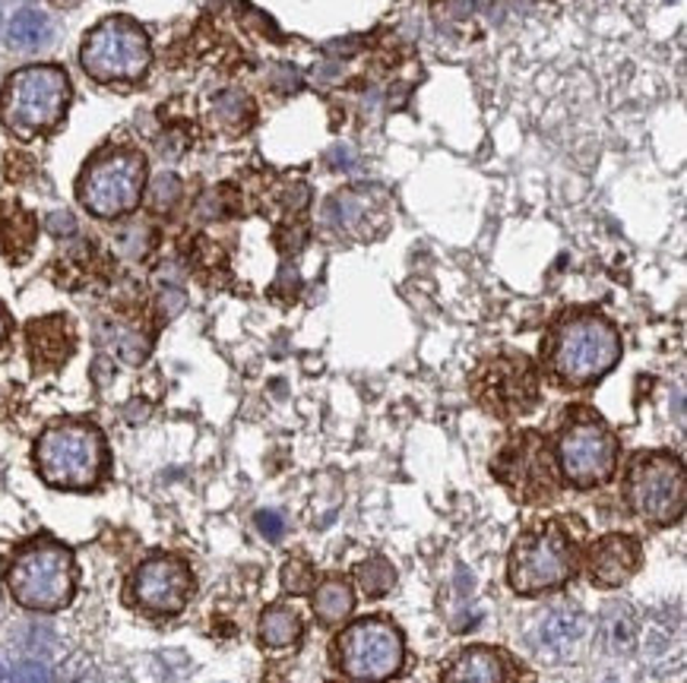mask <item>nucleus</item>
Instances as JSON below:
<instances>
[{
	"instance_id": "obj_32",
	"label": "nucleus",
	"mask_w": 687,
	"mask_h": 683,
	"mask_svg": "<svg viewBox=\"0 0 687 683\" xmlns=\"http://www.w3.org/2000/svg\"><path fill=\"white\" fill-rule=\"evenodd\" d=\"M609 683H617V681H609Z\"/></svg>"
},
{
	"instance_id": "obj_27",
	"label": "nucleus",
	"mask_w": 687,
	"mask_h": 683,
	"mask_svg": "<svg viewBox=\"0 0 687 683\" xmlns=\"http://www.w3.org/2000/svg\"><path fill=\"white\" fill-rule=\"evenodd\" d=\"M10 683H54V678H51V671H48L41 661H36V658H26V661H20V665L13 668Z\"/></svg>"
},
{
	"instance_id": "obj_1",
	"label": "nucleus",
	"mask_w": 687,
	"mask_h": 683,
	"mask_svg": "<svg viewBox=\"0 0 687 683\" xmlns=\"http://www.w3.org/2000/svg\"><path fill=\"white\" fill-rule=\"evenodd\" d=\"M621 361V336L602 314H567L545 339L548 374L571 390L592 387Z\"/></svg>"
},
{
	"instance_id": "obj_21",
	"label": "nucleus",
	"mask_w": 687,
	"mask_h": 683,
	"mask_svg": "<svg viewBox=\"0 0 687 683\" xmlns=\"http://www.w3.org/2000/svg\"><path fill=\"white\" fill-rule=\"evenodd\" d=\"M355 611V592L346 579H326L314 595V614L326 627H339L349 614Z\"/></svg>"
},
{
	"instance_id": "obj_11",
	"label": "nucleus",
	"mask_w": 687,
	"mask_h": 683,
	"mask_svg": "<svg viewBox=\"0 0 687 683\" xmlns=\"http://www.w3.org/2000/svg\"><path fill=\"white\" fill-rule=\"evenodd\" d=\"M624 494L630 509L652 526H672L685 516V466L672 453H644L627 468Z\"/></svg>"
},
{
	"instance_id": "obj_22",
	"label": "nucleus",
	"mask_w": 687,
	"mask_h": 683,
	"mask_svg": "<svg viewBox=\"0 0 687 683\" xmlns=\"http://www.w3.org/2000/svg\"><path fill=\"white\" fill-rule=\"evenodd\" d=\"M10 45L13 48H23V51H33V48H41L48 38H51V20L41 13V10H20L13 20H10Z\"/></svg>"
},
{
	"instance_id": "obj_30",
	"label": "nucleus",
	"mask_w": 687,
	"mask_h": 683,
	"mask_svg": "<svg viewBox=\"0 0 687 683\" xmlns=\"http://www.w3.org/2000/svg\"><path fill=\"white\" fill-rule=\"evenodd\" d=\"M10 314H7V307H3V304H0V345H3V342H7V339H10Z\"/></svg>"
},
{
	"instance_id": "obj_5",
	"label": "nucleus",
	"mask_w": 687,
	"mask_h": 683,
	"mask_svg": "<svg viewBox=\"0 0 687 683\" xmlns=\"http://www.w3.org/2000/svg\"><path fill=\"white\" fill-rule=\"evenodd\" d=\"M579 567V541L567 519H548L513 544L507 560V579L516 595H542L567 585Z\"/></svg>"
},
{
	"instance_id": "obj_24",
	"label": "nucleus",
	"mask_w": 687,
	"mask_h": 683,
	"mask_svg": "<svg viewBox=\"0 0 687 683\" xmlns=\"http://www.w3.org/2000/svg\"><path fill=\"white\" fill-rule=\"evenodd\" d=\"M605 640H609V646L615 652H634V646L640 643V627H637V617L630 614V608H624V605L609 608Z\"/></svg>"
},
{
	"instance_id": "obj_31",
	"label": "nucleus",
	"mask_w": 687,
	"mask_h": 683,
	"mask_svg": "<svg viewBox=\"0 0 687 683\" xmlns=\"http://www.w3.org/2000/svg\"><path fill=\"white\" fill-rule=\"evenodd\" d=\"M263 683H283V681H263Z\"/></svg>"
},
{
	"instance_id": "obj_3",
	"label": "nucleus",
	"mask_w": 687,
	"mask_h": 683,
	"mask_svg": "<svg viewBox=\"0 0 687 683\" xmlns=\"http://www.w3.org/2000/svg\"><path fill=\"white\" fill-rule=\"evenodd\" d=\"M7 589L26 611H64L76 595V557L64 541L38 535L13 551Z\"/></svg>"
},
{
	"instance_id": "obj_8",
	"label": "nucleus",
	"mask_w": 687,
	"mask_h": 683,
	"mask_svg": "<svg viewBox=\"0 0 687 683\" xmlns=\"http://www.w3.org/2000/svg\"><path fill=\"white\" fill-rule=\"evenodd\" d=\"M621 443L615 431L592 412L577 408L558 433V471L579 491L605 484L617 468Z\"/></svg>"
},
{
	"instance_id": "obj_16",
	"label": "nucleus",
	"mask_w": 687,
	"mask_h": 683,
	"mask_svg": "<svg viewBox=\"0 0 687 683\" xmlns=\"http://www.w3.org/2000/svg\"><path fill=\"white\" fill-rule=\"evenodd\" d=\"M26 352H29L36 374L61 370L76 352V329H73L71 317L51 314V317L33 320L26 326Z\"/></svg>"
},
{
	"instance_id": "obj_19",
	"label": "nucleus",
	"mask_w": 687,
	"mask_h": 683,
	"mask_svg": "<svg viewBox=\"0 0 687 683\" xmlns=\"http://www.w3.org/2000/svg\"><path fill=\"white\" fill-rule=\"evenodd\" d=\"M36 216L16 200H0V256L10 263H23L36 248Z\"/></svg>"
},
{
	"instance_id": "obj_2",
	"label": "nucleus",
	"mask_w": 687,
	"mask_h": 683,
	"mask_svg": "<svg viewBox=\"0 0 687 683\" xmlns=\"http://www.w3.org/2000/svg\"><path fill=\"white\" fill-rule=\"evenodd\" d=\"M71 76L54 64L10 73L0 89V124L23 143L51 134L71 109Z\"/></svg>"
},
{
	"instance_id": "obj_29",
	"label": "nucleus",
	"mask_w": 687,
	"mask_h": 683,
	"mask_svg": "<svg viewBox=\"0 0 687 683\" xmlns=\"http://www.w3.org/2000/svg\"><path fill=\"white\" fill-rule=\"evenodd\" d=\"M257 529H260V535L270 541H279L283 539V532H286V519H283V513H276V509H263V513H257Z\"/></svg>"
},
{
	"instance_id": "obj_7",
	"label": "nucleus",
	"mask_w": 687,
	"mask_h": 683,
	"mask_svg": "<svg viewBox=\"0 0 687 683\" xmlns=\"http://www.w3.org/2000/svg\"><path fill=\"white\" fill-rule=\"evenodd\" d=\"M79 64L96 83H105V86L140 83L152 64V45L137 20L105 16L83 38Z\"/></svg>"
},
{
	"instance_id": "obj_23",
	"label": "nucleus",
	"mask_w": 687,
	"mask_h": 683,
	"mask_svg": "<svg viewBox=\"0 0 687 683\" xmlns=\"http://www.w3.org/2000/svg\"><path fill=\"white\" fill-rule=\"evenodd\" d=\"M355 579L362 585L364 598H384L394 585H397V570L387 557H371V560H362L355 567Z\"/></svg>"
},
{
	"instance_id": "obj_13",
	"label": "nucleus",
	"mask_w": 687,
	"mask_h": 683,
	"mask_svg": "<svg viewBox=\"0 0 687 683\" xmlns=\"http://www.w3.org/2000/svg\"><path fill=\"white\" fill-rule=\"evenodd\" d=\"M193 595V573L182 557L155 554L130 576V602L149 617H175Z\"/></svg>"
},
{
	"instance_id": "obj_4",
	"label": "nucleus",
	"mask_w": 687,
	"mask_h": 683,
	"mask_svg": "<svg viewBox=\"0 0 687 683\" xmlns=\"http://www.w3.org/2000/svg\"><path fill=\"white\" fill-rule=\"evenodd\" d=\"M36 468L51 488L89 491L109 471L105 433L89 421H58L38 437Z\"/></svg>"
},
{
	"instance_id": "obj_18",
	"label": "nucleus",
	"mask_w": 687,
	"mask_h": 683,
	"mask_svg": "<svg viewBox=\"0 0 687 683\" xmlns=\"http://www.w3.org/2000/svg\"><path fill=\"white\" fill-rule=\"evenodd\" d=\"M440 683H510V665L498 648H463L444 671Z\"/></svg>"
},
{
	"instance_id": "obj_9",
	"label": "nucleus",
	"mask_w": 687,
	"mask_h": 683,
	"mask_svg": "<svg viewBox=\"0 0 687 683\" xmlns=\"http://www.w3.org/2000/svg\"><path fill=\"white\" fill-rule=\"evenodd\" d=\"M491 471L516 504H551L561 491V471L554 463V453L539 431L513 433L495 456Z\"/></svg>"
},
{
	"instance_id": "obj_12",
	"label": "nucleus",
	"mask_w": 687,
	"mask_h": 683,
	"mask_svg": "<svg viewBox=\"0 0 687 683\" xmlns=\"http://www.w3.org/2000/svg\"><path fill=\"white\" fill-rule=\"evenodd\" d=\"M405 661L402 633L387 617H364L346 627L336 640V665L359 683H384L397 678Z\"/></svg>"
},
{
	"instance_id": "obj_10",
	"label": "nucleus",
	"mask_w": 687,
	"mask_h": 683,
	"mask_svg": "<svg viewBox=\"0 0 687 683\" xmlns=\"http://www.w3.org/2000/svg\"><path fill=\"white\" fill-rule=\"evenodd\" d=\"M472 399L495 418H526L539 408L542 399V383H539V370L526 355H495L485 358L470 380Z\"/></svg>"
},
{
	"instance_id": "obj_20",
	"label": "nucleus",
	"mask_w": 687,
	"mask_h": 683,
	"mask_svg": "<svg viewBox=\"0 0 687 683\" xmlns=\"http://www.w3.org/2000/svg\"><path fill=\"white\" fill-rule=\"evenodd\" d=\"M304 633V623H301V614L289 608V605H273L266 611L260 614V623H257V636L266 648H291L298 646Z\"/></svg>"
},
{
	"instance_id": "obj_14",
	"label": "nucleus",
	"mask_w": 687,
	"mask_h": 683,
	"mask_svg": "<svg viewBox=\"0 0 687 683\" xmlns=\"http://www.w3.org/2000/svg\"><path fill=\"white\" fill-rule=\"evenodd\" d=\"M326 218L336 231L367 241V238H377L387 228L390 210H387V197L380 190L352 187V190H342L329 200Z\"/></svg>"
},
{
	"instance_id": "obj_6",
	"label": "nucleus",
	"mask_w": 687,
	"mask_h": 683,
	"mask_svg": "<svg viewBox=\"0 0 687 683\" xmlns=\"http://www.w3.org/2000/svg\"><path fill=\"white\" fill-rule=\"evenodd\" d=\"M146 193V155L130 146L96 152L76 180L83 210L96 218L130 216Z\"/></svg>"
},
{
	"instance_id": "obj_26",
	"label": "nucleus",
	"mask_w": 687,
	"mask_h": 683,
	"mask_svg": "<svg viewBox=\"0 0 687 683\" xmlns=\"http://www.w3.org/2000/svg\"><path fill=\"white\" fill-rule=\"evenodd\" d=\"M314 582H317L314 567H311L308 560H301V557H295V560H289V564L283 567V589L291 592V595H304V592H311V589H314Z\"/></svg>"
},
{
	"instance_id": "obj_25",
	"label": "nucleus",
	"mask_w": 687,
	"mask_h": 683,
	"mask_svg": "<svg viewBox=\"0 0 687 683\" xmlns=\"http://www.w3.org/2000/svg\"><path fill=\"white\" fill-rule=\"evenodd\" d=\"M178 200H182V180L175 178L172 172H165V175H159V178L152 180L149 206H152L155 213H172V210L178 206Z\"/></svg>"
},
{
	"instance_id": "obj_15",
	"label": "nucleus",
	"mask_w": 687,
	"mask_h": 683,
	"mask_svg": "<svg viewBox=\"0 0 687 683\" xmlns=\"http://www.w3.org/2000/svg\"><path fill=\"white\" fill-rule=\"evenodd\" d=\"M644 564V544L637 535H602L589 547V579L599 589H617Z\"/></svg>"
},
{
	"instance_id": "obj_17",
	"label": "nucleus",
	"mask_w": 687,
	"mask_h": 683,
	"mask_svg": "<svg viewBox=\"0 0 687 683\" xmlns=\"http://www.w3.org/2000/svg\"><path fill=\"white\" fill-rule=\"evenodd\" d=\"M586 633V617L574 605H561V608H551L539 620L536 627V648L539 655L551 658V661H564L574 655V648L579 646Z\"/></svg>"
},
{
	"instance_id": "obj_28",
	"label": "nucleus",
	"mask_w": 687,
	"mask_h": 683,
	"mask_svg": "<svg viewBox=\"0 0 687 683\" xmlns=\"http://www.w3.org/2000/svg\"><path fill=\"white\" fill-rule=\"evenodd\" d=\"M92 665L83 658V655H73L71 661L61 668V674H58V683H92Z\"/></svg>"
}]
</instances>
